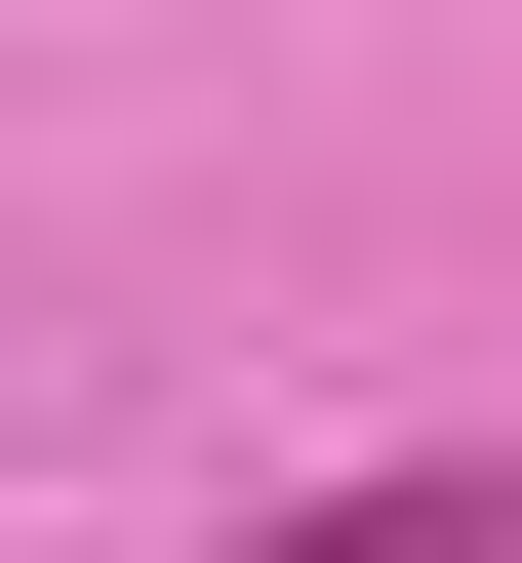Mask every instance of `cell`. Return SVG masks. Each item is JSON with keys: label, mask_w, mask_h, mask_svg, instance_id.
<instances>
[{"label": "cell", "mask_w": 522, "mask_h": 563, "mask_svg": "<svg viewBox=\"0 0 522 563\" xmlns=\"http://www.w3.org/2000/svg\"><path fill=\"white\" fill-rule=\"evenodd\" d=\"M242 563H522V443H402V483H281Z\"/></svg>", "instance_id": "6da1fadb"}]
</instances>
